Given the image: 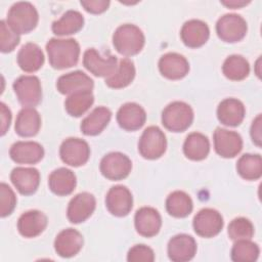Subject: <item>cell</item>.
Here are the masks:
<instances>
[{"instance_id":"cell-1","label":"cell","mask_w":262,"mask_h":262,"mask_svg":"<svg viewBox=\"0 0 262 262\" xmlns=\"http://www.w3.org/2000/svg\"><path fill=\"white\" fill-rule=\"evenodd\" d=\"M49 63L53 69L63 70L77 64L80 56V45L72 38H52L46 44Z\"/></svg>"},{"instance_id":"cell-2","label":"cell","mask_w":262,"mask_h":262,"mask_svg":"<svg viewBox=\"0 0 262 262\" xmlns=\"http://www.w3.org/2000/svg\"><path fill=\"white\" fill-rule=\"evenodd\" d=\"M144 43L145 37L142 31L132 24H125L118 27L113 35L115 49L125 56H132L139 53Z\"/></svg>"},{"instance_id":"cell-3","label":"cell","mask_w":262,"mask_h":262,"mask_svg":"<svg viewBox=\"0 0 262 262\" xmlns=\"http://www.w3.org/2000/svg\"><path fill=\"white\" fill-rule=\"evenodd\" d=\"M39 20L35 6L30 2H16L8 10L6 23L16 34H28L33 31Z\"/></svg>"},{"instance_id":"cell-4","label":"cell","mask_w":262,"mask_h":262,"mask_svg":"<svg viewBox=\"0 0 262 262\" xmlns=\"http://www.w3.org/2000/svg\"><path fill=\"white\" fill-rule=\"evenodd\" d=\"M193 121V111L183 101L169 103L162 113V124L172 132L185 131Z\"/></svg>"},{"instance_id":"cell-5","label":"cell","mask_w":262,"mask_h":262,"mask_svg":"<svg viewBox=\"0 0 262 262\" xmlns=\"http://www.w3.org/2000/svg\"><path fill=\"white\" fill-rule=\"evenodd\" d=\"M166 148V135L158 126H149L142 132L138 141V151L144 159H159L164 155Z\"/></svg>"},{"instance_id":"cell-6","label":"cell","mask_w":262,"mask_h":262,"mask_svg":"<svg viewBox=\"0 0 262 262\" xmlns=\"http://www.w3.org/2000/svg\"><path fill=\"white\" fill-rule=\"evenodd\" d=\"M13 90L21 105L33 107L42 99V87L36 76H20L13 82Z\"/></svg>"},{"instance_id":"cell-7","label":"cell","mask_w":262,"mask_h":262,"mask_svg":"<svg viewBox=\"0 0 262 262\" xmlns=\"http://www.w3.org/2000/svg\"><path fill=\"white\" fill-rule=\"evenodd\" d=\"M248 26L245 18L235 13H227L221 16L216 24L218 37L228 43H235L244 39Z\"/></svg>"},{"instance_id":"cell-8","label":"cell","mask_w":262,"mask_h":262,"mask_svg":"<svg viewBox=\"0 0 262 262\" xmlns=\"http://www.w3.org/2000/svg\"><path fill=\"white\" fill-rule=\"evenodd\" d=\"M100 172L110 180H122L126 178L132 169L131 160L124 154L114 151L105 155L100 161Z\"/></svg>"},{"instance_id":"cell-9","label":"cell","mask_w":262,"mask_h":262,"mask_svg":"<svg viewBox=\"0 0 262 262\" xmlns=\"http://www.w3.org/2000/svg\"><path fill=\"white\" fill-rule=\"evenodd\" d=\"M59 156L61 161L67 165L80 167L89 160L90 147L85 140L70 137L62 141L59 147Z\"/></svg>"},{"instance_id":"cell-10","label":"cell","mask_w":262,"mask_h":262,"mask_svg":"<svg viewBox=\"0 0 262 262\" xmlns=\"http://www.w3.org/2000/svg\"><path fill=\"white\" fill-rule=\"evenodd\" d=\"M223 218L221 214L211 208H205L199 211L192 221L194 232L202 237H213L223 228Z\"/></svg>"},{"instance_id":"cell-11","label":"cell","mask_w":262,"mask_h":262,"mask_svg":"<svg viewBox=\"0 0 262 262\" xmlns=\"http://www.w3.org/2000/svg\"><path fill=\"white\" fill-rule=\"evenodd\" d=\"M213 140L215 151L225 159L234 158L243 148V139L238 133L220 127L214 131Z\"/></svg>"},{"instance_id":"cell-12","label":"cell","mask_w":262,"mask_h":262,"mask_svg":"<svg viewBox=\"0 0 262 262\" xmlns=\"http://www.w3.org/2000/svg\"><path fill=\"white\" fill-rule=\"evenodd\" d=\"M83 64L94 76L106 78L114 74L118 67L116 56H102L94 48H88L84 52Z\"/></svg>"},{"instance_id":"cell-13","label":"cell","mask_w":262,"mask_h":262,"mask_svg":"<svg viewBox=\"0 0 262 262\" xmlns=\"http://www.w3.org/2000/svg\"><path fill=\"white\" fill-rule=\"evenodd\" d=\"M105 206L108 212L117 217L128 215L133 206L131 191L124 185H115L110 188L105 196Z\"/></svg>"},{"instance_id":"cell-14","label":"cell","mask_w":262,"mask_h":262,"mask_svg":"<svg viewBox=\"0 0 262 262\" xmlns=\"http://www.w3.org/2000/svg\"><path fill=\"white\" fill-rule=\"evenodd\" d=\"M96 201L90 192H80L76 194L69 203L67 217L74 224L86 221L94 212Z\"/></svg>"},{"instance_id":"cell-15","label":"cell","mask_w":262,"mask_h":262,"mask_svg":"<svg viewBox=\"0 0 262 262\" xmlns=\"http://www.w3.org/2000/svg\"><path fill=\"white\" fill-rule=\"evenodd\" d=\"M134 225L140 235L151 237L159 233L162 226V218L155 208L142 207L135 213Z\"/></svg>"},{"instance_id":"cell-16","label":"cell","mask_w":262,"mask_h":262,"mask_svg":"<svg viewBox=\"0 0 262 262\" xmlns=\"http://www.w3.org/2000/svg\"><path fill=\"white\" fill-rule=\"evenodd\" d=\"M167 251L169 259L174 262L189 261L196 253V243L192 236L180 233L169 241Z\"/></svg>"},{"instance_id":"cell-17","label":"cell","mask_w":262,"mask_h":262,"mask_svg":"<svg viewBox=\"0 0 262 262\" xmlns=\"http://www.w3.org/2000/svg\"><path fill=\"white\" fill-rule=\"evenodd\" d=\"M159 70L165 78L179 80L188 74L189 63L183 55L176 52H169L160 58Z\"/></svg>"},{"instance_id":"cell-18","label":"cell","mask_w":262,"mask_h":262,"mask_svg":"<svg viewBox=\"0 0 262 262\" xmlns=\"http://www.w3.org/2000/svg\"><path fill=\"white\" fill-rule=\"evenodd\" d=\"M11 160L17 164L33 165L44 157L43 146L35 141H16L9 149Z\"/></svg>"},{"instance_id":"cell-19","label":"cell","mask_w":262,"mask_h":262,"mask_svg":"<svg viewBox=\"0 0 262 262\" xmlns=\"http://www.w3.org/2000/svg\"><path fill=\"white\" fill-rule=\"evenodd\" d=\"M10 180L19 193L30 195L38 189L40 173L36 168L16 167L10 173Z\"/></svg>"},{"instance_id":"cell-20","label":"cell","mask_w":262,"mask_h":262,"mask_svg":"<svg viewBox=\"0 0 262 262\" xmlns=\"http://www.w3.org/2000/svg\"><path fill=\"white\" fill-rule=\"evenodd\" d=\"M93 80L82 71H75L60 76L56 82V88L61 94H73L79 91H92Z\"/></svg>"},{"instance_id":"cell-21","label":"cell","mask_w":262,"mask_h":262,"mask_svg":"<svg viewBox=\"0 0 262 262\" xmlns=\"http://www.w3.org/2000/svg\"><path fill=\"white\" fill-rule=\"evenodd\" d=\"M146 120V114L142 106L135 102L123 104L117 113L119 126L126 131H136L140 129Z\"/></svg>"},{"instance_id":"cell-22","label":"cell","mask_w":262,"mask_h":262,"mask_svg":"<svg viewBox=\"0 0 262 262\" xmlns=\"http://www.w3.org/2000/svg\"><path fill=\"white\" fill-rule=\"evenodd\" d=\"M82 247L83 236L74 228L61 230L54 241V250L57 255L62 258H70L77 255L81 251Z\"/></svg>"},{"instance_id":"cell-23","label":"cell","mask_w":262,"mask_h":262,"mask_svg":"<svg viewBox=\"0 0 262 262\" xmlns=\"http://www.w3.org/2000/svg\"><path fill=\"white\" fill-rule=\"evenodd\" d=\"M182 42L190 48L203 46L210 37L208 25L200 19H190L184 23L180 31Z\"/></svg>"},{"instance_id":"cell-24","label":"cell","mask_w":262,"mask_h":262,"mask_svg":"<svg viewBox=\"0 0 262 262\" xmlns=\"http://www.w3.org/2000/svg\"><path fill=\"white\" fill-rule=\"evenodd\" d=\"M47 217L38 210H31L20 215L17 220L18 232L24 237H36L41 234L47 226Z\"/></svg>"},{"instance_id":"cell-25","label":"cell","mask_w":262,"mask_h":262,"mask_svg":"<svg viewBox=\"0 0 262 262\" xmlns=\"http://www.w3.org/2000/svg\"><path fill=\"white\" fill-rule=\"evenodd\" d=\"M244 103L236 98H226L217 107V118L225 126H238L245 118Z\"/></svg>"},{"instance_id":"cell-26","label":"cell","mask_w":262,"mask_h":262,"mask_svg":"<svg viewBox=\"0 0 262 262\" xmlns=\"http://www.w3.org/2000/svg\"><path fill=\"white\" fill-rule=\"evenodd\" d=\"M77 184L76 175L67 168H58L52 171L48 177V185L50 190L60 196L71 194Z\"/></svg>"},{"instance_id":"cell-27","label":"cell","mask_w":262,"mask_h":262,"mask_svg":"<svg viewBox=\"0 0 262 262\" xmlns=\"http://www.w3.org/2000/svg\"><path fill=\"white\" fill-rule=\"evenodd\" d=\"M17 64L26 73L38 71L44 63V54L41 48L35 43H26L17 53Z\"/></svg>"},{"instance_id":"cell-28","label":"cell","mask_w":262,"mask_h":262,"mask_svg":"<svg viewBox=\"0 0 262 262\" xmlns=\"http://www.w3.org/2000/svg\"><path fill=\"white\" fill-rule=\"evenodd\" d=\"M41 127V117L34 107H24L19 111L14 129L21 137L35 136Z\"/></svg>"},{"instance_id":"cell-29","label":"cell","mask_w":262,"mask_h":262,"mask_svg":"<svg viewBox=\"0 0 262 262\" xmlns=\"http://www.w3.org/2000/svg\"><path fill=\"white\" fill-rule=\"evenodd\" d=\"M112 118V112L105 106L95 107L86 118L83 119L80 129L83 134L94 136L102 132Z\"/></svg>"},{"instance_id":"cell-30","label":"cell","mask_w":262,"mask_h":262,"mask_svg":"<svg viewBox=\"0 0 262 262\" xmlns=\"http://www.w3.org/2000/svg\"><path fill=\"white\" fill-rule=\"evenodd\" d=\"M210 151V142L206 135L200 132H192L187 135L183 143V152L186 158L192 161H202L207 158Z\"/></svg>"},{"instance_id":"cell-31","label":"cell","mask_w":262,"mask_h":262,"mask_svg":"<svg viewBox=\"0 0 262 262\" xmlns=\"http://www.w3.org/2000/svg\"><path fill=\"white\" fill-rule=\"evenodd\" d=\"M84 26V17L77 10H68L62 16L52 23V32L57 36L76 34Z\"/></svg>"},{"instance_id":"cell-32","label":"cell","mask_w":262,"mask_h":262,"mask_svg":"<svg viewBox=\"0 0 262 262\" xmlns=\"http://www.w3.org/2000/svg\"><path fill=\"white\" fill-rule=\"evenodd\" d=\"M135 77V67L131 59L122 58L110 77L105 78V85L110 88L120 89L128 86Z\"/></svg>"},{"instance_id":"cell-33","label":"cell","mask_w":262,"mask_h":262,"mask_svg":"<svg viewBox=\"0 0 262 262\" xmlns=\"http://www.w3.org/2000/svg\"><path fill=\"white\" fill-rule=\"evenodd\" d=\"M193 208L190 196L181 190L171 192L166 200L167 212L176 218H184L188 216Z\"/></svg>"},{"instance_id":"cell-34","label":"cell","mask_w":262,"mask_h":262,"mask_svg":"<svg viewBox=\"0 0 262 262\" xmlns=\"http://www.w3.org/2000/svg\"><path fill=\"white\" fill-rule=\"evenodd\" d=\"M94 102L92 91H79L70 94L64 101V108L72 117H81Z\"/></svg>"},{"instance_id":"cell-35","label":"cell","mask_w":262,"mask_h":262,"mask_svg":"<svg viewBox=\"0 0 262 262\" xmlns=\"http://www.w3.org/2000/svg\"><path fill=\"white\" fill-rule=\"evenodd\" d=\"M222 73L229 80L242 81L249 76L250 64L242 55L232 54L224 60Z\"/></svg>"},{"instance_id":"cell-36","label":"cell","mask_w":262,"mask_h":262,"mask_svg":"<svg viewBox=\"0 0 262 262\" xmlns=\"http://www.w3.org/2000/svg\"><path fill=\"white\" fill-rule=\"evenodd\" d=\"M237 173L246 180H257L262 175V159L260 155L245 154L236 164Z\"/></svg>"},{"instance_id":"cell-37","label":"cell","mask_w":262,"mask_h":262,"mask_svg":"<svg viewBox=\"0 0 262 262\" xmlns=\"http://www.w3.org/2000/svg\"><path fill=\"white\" fill-rule=\"evenodd\" d=\"M260 249L251 239L235 241L231 249V260L235 262H254L258 259Z\"/></svg>"},{"instance_id":"cell-38","label":"cell","mask_w":262,"mask_h":262,"mask_svg":"<svg viewBox=\"0 0 262 262\" xmlns=\"http://www.w3.org/2000/svg\"><path fill=\"white\" fill-rule=\"evenodd\" d=\"M227 232L232 241L251 239L254 235V225L249 219L238 217L229 223Z\"/></svg>"},{"instance_id":"cell-39","label":"cell","mask_w":262,"mask_h":262,"mask_svg":"<svg viewBox=\"0 0 262 262\" xmlns=\"http://www.w3.org/2000/svg\"><path fill=\"white\" fill-rule=\"evenodd\" d=\"M19 40V35L12 31L5 20H0V50L3 53L13 51Z\"/></svg>"},{"instance_id":"cell-40","label":"cell","mask_w":262,"mask_h":262,"mask_svg":"<svg viewBox=\"0 0 262 262\" xmlns=\"http://www.w3.org/2000/svg\"><path fill=\"white\" fill-rule=\"evenodd\" d=\"M0 215L1 217H6L10 215L16 205V196L14 191L9 185L2 182L0 184Z\"/></svg>"},{"instance_id":"cell-41","label":"cell","mask_w":262,"mask_h":262,"mask_svg":"<svg viewBox=\"0 0 262 262\" xmlns=\"http://www.w3.org/2000/svg\"><path fill=\"white\" fill-rule=\"evenodd\" d=\"M127 260L129 262H152L155 260V253L145 245H135L129 250Z\"/></svg>"},{"instance_id":"cell-42","label":"cell","mask_w":262,"mask_h":262,"mask_svg":"<svg viewBox=\"0 0 262 262\" xmlns=\"http://www.w3.org/2000/svg\"><path fill=\"white\" fill-rule=\"evenodd\" d=\"M80 3L86 11L94 14H98L105 11L110 5V1L107 0H87L81 1Z\"/></svg>"},{"instance_id":"cell-43","label":"cell","mask_w":262,"mask_h":262,"mask_svg":"<svg viewBox=\"0 0 262 262\" xmlns=\"http://www.w3.org/2000/svg\"><path fill=\"white\" fill-rule=\"evenodd\" d=\"M0 118H1V135L3 136L9 126H10V122H11V112L10 110L6 106V104L4 102L0 103Z\"/></svg>"},{"instance_id":"cell-44","label":"cell","mask_w":262,"mask_h":262,"mask_svg":"<svg viewBox=\"0 0 262 262\" xmlns=\"http://www.w3.org/2000/svg\"><path fill=\"white\" fill-rule=\"evenodd\" d=\"M251 137L257 146H261V115L259 114L253 121L251 126Z\"/></svg>"},{"instance_id":"cell-45","label":"cell","mask_w":262,"mask_h":262,"mask_svg":"<svg viewBox=\"0 0 262 262\" xmlns=\"http://www.w3.org/2000/svg\"><path fill=\"white\" fill-rule=\"evenodd\" d=\"M223 5L226 7H229L231 9H236L241 8L243 6H246L250 3V1H244V0H226V1H221Z\"/></svg>"}]
</instances>
